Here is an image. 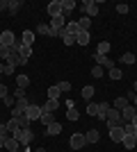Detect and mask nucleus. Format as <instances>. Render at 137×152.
<instances>
[{"instance_id": "nucleus-1", "label": "nucleus", "mask_w": 137, "mask_h": 152, "mask_svg": "<svg viewBox=\"0 0 137 152\" xmlns=\"http://www.w3.org/2000/svg\"><path fill=\"white\" fill-rule=\"evenodd\" d=\"M105 125H107V129H112V127H121L124 123H121V111H117V109H107V114H105Z\"/></svg>"}, {"instance_id": "nucleus-2", "label": "nucleus", "mask_w": 137, "mask_h": 152, "mask_svg": "<svg viewBox=\"0 0 137 152\" xmlns=\"http://www.w3.org/2000/svg\"><path fill=\"white\" fill-rule=\"evenodd\" d=\"M69 145H71V150H82V148L87 145L85 132H76V134H71V139H69Z\"/></svg>"}, {"instance_id": "nucleus-3", "label": "nucleus", "mask_w": 137, "mask_h": 152, "mask_svg": "<svg viewBox=\"0 0 137 152\" xmlns=\"http://www.w3.org/2000/svg\"><path fill=\"white\" fill-rule=\"evenodd\" d=\"M12 136H14L16 141H19L21 145H30V141H32L34 132H32V129H16V132H14Z\"/></svg>"}, {"instance_id": "nucleus-4", "label": "nucleus", "mask_w": 137, "mask_h": 152, "mask_svg": "<svg viewBox=\"0 0 137 152\" xmlns=\"http://www.w3.org/2000/svg\"><path fill=\"white\" fill-rule=\"evenodd\" d=\"M41 114H44V109H41L39 104H34V102H30V107L25 109V116L30 118V123H32V121H39Z\"/></svg>"}, {"instance_id": "nucleus-5", "label": "nucleus", "mask_w": 137, "mask_h": 152, "mask_svg": "<svg viewBox=\"0 0 137 152\" xmlns=\"http://www.w3.org/2000/svg\"><path fill=\"white\" fill-rule=\"evenodd\" d=\"M94 61H96V66H101V68H107V70L114 68V61H112L107 55H96V52H94Z\"/></svg>"}, {"instance_id": "nucleus-6", "label": "nucleus", "mask_w": 137, "mask_h": 152, "mask_svg": "<svg viewBox=\"0 0 137 152\" xmlns=\"http://www.w3.org/2000/svg\"><path fill=\"white\" fill-rule=\"evenodd\" d=\"M14 43H16V37H14V32H12V30H2V34H0V45L14 48Z\"/></svg>"}, {"instance_id": "nucleus-7", "label": "nucleus", "mask_w": 137, "mask_h": 152, "mask_svg": "<svg viewBox=\"0 0 137 152\" xmlns=\"http://www.w3.org/2000/svg\"><path fill=\"white\" fill-rule=\"evenodd\" d=\"M25 64H27V59H23L16 50H12V55H9V59H7V66H9V68H16V66H25Z\"/></svg>"}, {"instance_id": "nucleus-8", "label": "nucleus", "mask_w": 137, "mask_h": 152, "mask_svg": "<svg viewBox=\"0 0 137 152\" xmlns=\"http://www.w3.org/2000/svg\"><path fill=\"white\" fill-rule=\"evenodd\" d=\"M82 9H85L87 18H91V16H96V14H98V2H96V0H85V2H82Z\"/></svg>"}, {"instance_id": "nucleus-9", "label": "nucleus", "mask_w": 137, "mask_h": 152, "mask_svg": "<svg viewBox=\"0 0 137 152\" xmlns=\"http://www.w3.org/2000/svg\"><path fill=\"white\" fill-rule=\"evenodd\" d=\"M135 114H137V107H135V104H128V107L121 111V123H133Z\"/></svg>"}, {"instance_id": "nucleus-10", "label": "nucleus", "mask_w": 137, "mask_h": 152, "mask_svg": "<svg viewBox=\"0 0 137 152\" xmlns=\"http://www.w3.org/2000/svg\"><path fill=\"white\" fill-rule=\"evenodd\" d=\"M46 12L50 14V18L53 16H59V14H62V0H50L48 7H46Z\"/></svg>"}, {"instance_id": "nucleus-11", "label": "nucleus", "mask_w": 137, "mask_h": 152, "mask_svg": "<svg viewBox=\"0 0 137 152\" xmlns=\"http://www.w3.org/2000/svg\"><path fill=\"white\" fill-rule=\"evenodd\" d=\"M64 25H66V18L59 14V16H53L50 18V30H55V32H62L64 30Z\"/></svg>"}, {"instance_id": "nucleus-12", "label": "nucleus", "mask_w": 137, "mask_h": 152, "mask_svg": "<svg viewBox=\"0 0 137 152\" xmlns=\"http://www.w3.org/2000/svg\"><path fill=\"white\" fill-rule=\"evenodd\" d=\"M124 136H126V134H124V125H121V127H112V129H110V139L114 141V143H121Z\"/></svg>"}, {"instance_id": "nucleus-13", "label": "nucleus", "mask_w": 137, "mask_h": 152, "mask_svg": "<svg viewBox=\"0 0 137 152\" xmlns=\"http://www.w3.org/2000/svg\"><path fill=\"white\" fill-rule=\"evenodd\" d=\"M66 34H73V37H78L80 34V27H78V20H66V25H64Z\"/></svg>"}, {"instance_id": "nucleus-14", "label": "nucleus", "mask_w": 137, "mask_h": 152, "mask_svg": "<svg viewBox=\"0 0 137 152\" xmlns=\"http://www.w3.org/2000/svg\"><path fill=\"white\" fill-rule=\"evenodd\" d=\"M76 9V0H62V16H69V14Z\"/></svg>"}, {"instance_id": "nucleus-15", "label": "nucleus", "mask_w": 137, "mask_h": 152, "mask_svg": "<svg viewBox=\"0 0 137 152\" xmlns=\"http://www.w3.org/2000/svg\"><path fill=\"white\" fill-rule=\"evenodd\" d=\"M30 107V100H27V98H19V100H16V104H14L12 109H16V111H21V114H25V109Z\"/></svg>"}, {"instance_id": "nucleus-16", "label": "nucleus", "mask_w": 137, "mask_h": 152, "mask_svg": "<svg viewBox=\"0 0 137 152\" xmlns=\"http://www.w3.org/2000/svg\"><path fill=\"white\" fill-rule=\"evenodd\" d=\"M46 134H48V136H57V134H62V125H59L57 121L50 123V125L46 127Z\"/></svg>"}, {"instance_id": "nucleus-17", "label": "nucleus", "mask_w": 137, "mask_h": 152, "mask_svg": "<svg viewBox=\"0 0 137 152\" xmlns=\"http://www.w3.org/2000/svg\"><path fill=\"white\" fill-rule=\"evenodd\" d=\"M5 148H7V152H19L21 143L14 139V136H9V139H7V143H5Z\"/></svg>"}, {"instance_id": "nucleus-18", "label": "nucleus", "mask_w": 137, "mask_h": 152, "mask_svg": "<svg viewBox=\"0 0 137 152\" xmlns=\"http://www.w3.org/2000/svg\"><path fill=\"white\" fill-rule=\"evenodd\" d=\"M128 104H130V102H128V98H124V95H121V98H117V100H114V107H112V109H117V111H124Z\"/></svg>"}, {"instance_id": "nucleus-19", "label": "nucleus", "mask_w": 137, "mask_h": 152, "mask_svg": "<svg viewBox=\"0 0 137 152\" xmlns=\"http://www.w3.org/2000/svg\"><path fill=\"white\" fill-rule=\"evenodd\" d=\"M57 107H59V100H46V104L41 109H44V111H50V114H55V111H57Z\"/></svg>"}, {"instance_id": "nucleus-20", "label": "nucleus", "mask_w": 137, "mask_h": 152, "mask_svg": "<svg viewBox=\"0 0 137 152\" xmlns=\"http://www.w3.org/2000/svg\"><path fill=\"white\" fill-rule=\"evenodd\" d=\"M85 139H87V143H98L101 134H98V129H89V132H85Z\"/></svg>"}, {"instance_id": "nucleus-21", "label": "nucleus", "mask_w": 137, "mask_h": 152, "mask_svg": "<svg viewBox=\"0 0 137 152\" xmlns=\"http://www.w3.org/2000/svg\"><path fill=\"white\" fill-rule=\"evenodd\" d=\"M16 86H19V89H27V86H30V77L27 75H19L16 77Z\"/></svg>"}, {"instance_id": "nucleus-22", "label": "nucleus", "mask_w": 137, "mask_h": 152, "mask_svg": "<svg viewBox=\"0 0 137 152\" xmlns=\"http://www.w3.org/2000/svg\"><path fill=\"white\" fill-rule=\"evenodd\" d=\"M76 39H78V45H87L91 41V34H89V32H80Z\"/></svg>"}, {"instance_id": "nucleus-23", "label": "nucleus", "mask_w": 137, "mask_h": 152, "mask_svg": "<svg viewBox=\"0 0 137 152\" xmlns=\"http://www.w3.org/2000/svg\"><path fill=\"white\" fill-rule=\"evenodd\" d=\"M89 25H91V18H87V16H82V18L78 20V27H80V32H89Z\"/></svg>"}, {"instance_id": "nucleus-24", "label": "nucleus", "mask_w": 137, "mask_h": 152, "mask_svg": "<svg viewBox=\"0 0 137 152\" xmlns=\"http://www.w3.org/2000/svg\"><path fill=\"white\" fill-rule=\"evenodd\" d=\"M19 55L23 59H30V55H32V45H23L21 43V48H19Z\"/></svg>"}, {"instance_id": "nucleus-25", "label": "nucleus", "mask_w": 137, "mask_h": 152, "mask_svg": "<svg viewBox=\"0 0 137 152\" xmlns=\"http://www.w3.org/2000/svg\"><path fill=\"white\" fill-rule=\"evenodd\" d=\"M21 7H23V2H21V0H9V14H19V9Z\"/></svg>"}, {"instance_id": "nucleus-26", "label": "nucleus", "mask_w": 137, "mask_h": 152, "mask_svg": "<svg viewBox=\"0 0 137 152\" xmlns=\"http://www.w3.org/2000/svg\"><path fill=\"white\" fill-rule=\"evenodd\" d=\"M21 43H23V45H32L34 43V34L30 30H25V32H23V41H21Z\"/></svg>"}, {"instance_id": "nucleus-27", "label": "nucleus", "mask_w": 137, "mask_h": 152, "mask_svg": "<svg viewBox=\"0 0 137 152\" xmlns=\"http://www.w3.org/2000/svg\"><path fill=\"white\" fill-rule=\"evenodd\" d=\"M110 48H112V43L103 41V43H98V48H96V55H107V52H110Z\"/></svg>"}, {"instance_id": "nucleus-28", "label": "nucleus", "mask_w": 137, "mask_h": 152, "mask_svg": "<svg viewBox=\"0 0 137 152\" xmlns=\"http://www.w3.org/2000/svg\"><path fill=\"white\" fill-rule=\"evenodd\" d=\"M39 121L44 123L46 127H48V125H50V123H55V116H53L50 111H44V114H41V118H39Z\"/></svg>"}, {"instance_id": "nucleus-29", "label": "nucleus", "mask_w": 137, "mask_h": 152, "mask_svg": "<svg viewBox=\"0 0 137 152\" xmlns=\"http://www.w3.org/2000/svg\"><path fill=\"white\" fill-rule=\"evenodd\" d=\"M16 121H19V127H21V129H30V118H27L25 114H21Z\"/></svg>"}, {"instance_id": "nucleus-30", "label": "nucleus", "mask_w": 137, "mask_h": 152, "mask_svg": "<svg viewBox=\"0 0 137 152\" xmlns=\"http://www.w3.org/2000/svg\"><path fill=\"white\" fill-rule=\"evenodd\" d=\"M59 93H62V91L57 89V84L50 86V89H48V100H59Z\"/></svg>"}, {"instance_id": "nucleus-31", "label": "nucleus", "mask_w": 137, "mask_h": 152, "mask_svg": "<svg viewBox=\"0 0 137 152\" xmlns=\"http://www.w3.org/2000/svg\"><path fill=\"white\" fill-rule=\"evenodd\" d=\"M121 143H124L126 150H133V148L137 145V143H135V136H124V141H121Z\"/></svg>"}, {"instance_id": "nucleus-32", "label": "nucleus", "mask_w": 137, "mask_h": 152, "mask_svg": "<svg viewBox=\"0 0 137 152\" xmlns=\"http://www.w3.org/2000/svg\"><path fill=\"white\" fill-rule=\"evenodd\" d=\"M62 41H64V45H76V43H78V39L73 37V34H66V30H64V37H62Z\"/></svg>"}, {"instance_id": "nucleus-33", "label": "nucleus", "mask_w": 137, "mask_h": 152, "mask_svg": "<svg viewBox=\"0 0 137 152\" xmlns=\"http://www.w3.org/2000/svg\"><path fill=\"white\" fill-rule=\"evenodd\" d=\"M5 125H7V132H9V134H14L16 129H21V127H19V121H16V118H12V121L5 123Z\"/></svg>"}, {"instance_id": "nucleus-34", "label": "nucleus", "mask_w": 137, "mask_h": 152, "mask_svg": "<svg viewBox=\"0 0 137 152\" xmlns=\"http://www.w3.org/2000/svg\"><path fill=\"white\" fill-rule=\"evenodd\" d=\"M66 118H69V121H78V118H80V114H78V109H76V107H73V109H66Z\"/></svg>"}, {"instance_id": "nucleus-35", "label": "nucleus", "mask_w": 137, "mask_h": 152, "mask_svg": "<svg viewBox=\"0 0 137 152\" xmlns=\"http://www.w3.org/2000/svg\"><path fill=\"white\" fill-rule=\"evenodd\" d=\"M9 55H12V48L0 45V59H2V61H7V59H9Z\"/></svg>"}, {"instance_id": "nucleus-36", "label": "nucleus", "mask_w": 137, "mask_h": 152, "mask_svg": "<svg viewBox=\"0 0 137 152\" xmlns=\"http://www.w3.org/2000/svg\"><path fill=\"white\" fill-rule=\"evenodd\" d=\"M37 34H44V37H50V27L44 25V23H39L37 25Z\"/></svg>"}, {"instance_id": "nucleus-37", "label": "nucleus", "mask_w": 137, "mask_h": 152, "mask_svg": "<svg viewBox=\"0 0 137 152\" xmlns=\"http://www.w3.org/2000/svg\"><path fill=\"white\" fill-rule=\"evenodd\" d=\"M121 61L130 66V64H135V55H133V52H124V55H121Z\"/></svg>"}, {"instance_id": "nucleus-38", "label": "nucleus", "mask_w": 137, "mask_h": 152, "mask_svg": "<svg viewBox=\"0 0 137 152\" xmlns=\"http://www.w3.org/2000/svg\"><path fill=\"white\" fill-rule=\"evenodd\" d=\"M87 114H89V116H96V118H98V102L87 104Z\"/></svg>"}, {"instance_id": "nucleus-39", "label": "nucleus", "mask_w": 137, "mask_h": 152, "mask_svg": "<svg viewBox=\"0 0 137 152\" xmlns=\"http://www.w3.org/2000/svg\"><path fill=\"white\" fill-rule=\"evenodd\" d=\"M82 98H85V100L94 98V86H82Z\"/></svg>"}, {"instance_id": "nucleus-40", "label": "nucleus", "mask_w": 137, "mask_h": 152, "mask_svg": "<svg viewBox=\"0 0 137 152\" xmlns=\"http://www.w3.org/2000/svg\"><path fill=\"white\" fill-rule=\"evenodd\" d=\"M110 80H121V68H117V66H114V68L110 70Z\"/></svg>"}, {"instance_id": "nucleus-41", "label": "nucleus", "mask_w": 137, "mask_h": 152, "mask_svg": "<svg viewBox=\"0 0 137 152\" xmlns=\"http://www.w3.org/2000/svg\"><path fill=\"white\" fill-rule=\"evenodd\" d=\"M2 102H5V107H14V104H16V98H14V95H7V98H2Z\"/></svg>"}, {"instance_id": "nucleus-42", "label": "nucleus", "mask_w": 137, "mask_h": 152, "mask_svg": "<svg viewBox=\"0 0 137 152\" xmlns=\"http://www.w3.org/2000/svg\"><path fill=\"white\" fill-rule=\"evenodd\" d=\"M91 77H103V68H101V66H94V68H91Z\"/></svg>"}, {"instance_id": "nucleus-43", "label": "nucleus", "mask_w": 137, "mask_h": 152, "mask_svg": "<svg viewBox=\"0 0 137 152\" xmlns=\"http://www.w3.org/2000/svg\"><path fill=\"white\" fill-rule=\"evenodd\" d=\"M14 98H16V100H19V98H25V89H19V86H16V89H14Z\"/></svg>"}, {"instance_id": "nucleus-44", "label": "nucleus", "mask_w": 137, "mask_h": 152, "mask_svg": "<svg viewBox=\"0 0 137 152\" xmlns=\"http://www.w3.org/2000/svg\"><path fill=\"white\" fill-rule=\"evenodd\" d=\"M57 89L62 91V93H64V91H71V84H69V82H59V84H57Z\"/></svg>"}, {"instance_id": "nucleus-45", "label": "nucleus", "mask_w": 137, "mask_h": 152, "mask_svg": "<svg viewBox=\"0 0 137 152\" xmlns=\"http://www.w3.org/2000/svg\"><path fill=\"white\" fill-rule=\"evenodd\" d=\"M128 9H130V7L126 5V2H121V5H117V12H119V14H128Z\"/></svg>"}, {"instance_id": "nucleus-46", "label": "nucleus", "mask_w": 137, "mask_h": 152, "mask_svg": "<svg viewBox=\"0 0 137 152\" xmlns=\"http://www.w3.org/2000/svg\"><path fill=\"white\" fill-rule=\"evenodd\" d=\"M9 95V91H7V86L5 84H0V98H7Z\"/></svg>"}, {"instance_id": "nucleus-47", "label": "nucleus", "mask_w": 137, "mask_h": 152, "mask_svg": "<svg viewBox=\"0 0 137 152\" xmlns=\"http://www.w3.org/2000/svg\"><path fill=\"white\" fill-rule=\"evenodd\" d=\"M5 9H9V0H0V12H5Z\"/></svg>"}, {"instance_id": "nucleus-48", "label": "nucleus", "mask_w": 137, "mask_h": 152, "mask_svg": "<svg viewBox=\"0 0 137 152\" xmlns=\"http://www.w3.org/2000/svg\"><path fill=\"white\" fill-rule=\"evenodd\" d=\"M7 139H9V136H7V134H0V148H5Z\"/></svg>"}, {"instance_id": "nucleus-49", "label": "nucleus", "mask_w": 137, "mask_h": 152, "mask_svg": "<svg viewBox=\"0 0 137 152\" xmlns=\"http://www.w3.org/2000/svg\"><path fill=\"white\" fill-rule=\"evenodd\" d=\"M135 95H137L135 91H128V93H126V98H128V102H133V98H135Z\"/></svg>"}, {"instance_id": "nucleus-50", "label": "nucleus", "mask_w": 137, "mask_h": 152, "mask_svg": "<svg viewBox=\"0 0 137 152\" xmlns=\"http://www.w3.org/2000/svg\"><path fill=\"white\" fill-rule=\"evenodd\" d=\"M73 107H76V102H73V100H69V98H66V109H73Z\"/></svg>"}, {"instance_id": "nucleus-51", "label": "nucleus", "mask_w": 137, "mask_h": 152, "mask_svg": "<svg viewBox=\"0 0 137 152\" xmlns=\"http://www.w3.org/2000/svg\"><path fill=\"white\" fill-rule=\"evenodd\" d=\"M0 134H9L7 132V125H2V123H0Z\"/></svg>"}, {"instance_id": "nucleus-52", "label": "nucleus", "mask_w": 137, "mask_h": 152, "mask_svg": "<svg viewBox=\"0 0 137 152\" xmlns=\"http://www.w3.org/2000/svg\"><path fill=\"white\" fill-rule=\"evenodd\" d=\"M5 70H7V64H0V75H2Z\"/></svg>"}, {"instance_id": "nucleus-53", "label": "nucleus", "mask_w": 137, "mask_h": 152, "mask_svg": "<svg viewBox=\"0 0 137 152\" xmlns=\"http://www.w3.org/2000/svg\"><path fill=\"white\" fill-rule=\"evenodd\" d=\"M133 125H135V129H137V114H135V118H133Z\"/></svg>"}, {"instance_id": "nucleus-54", "label": "nucleus", "mask_w": 137, "mask_h": 152, "mask_svg": "<svg viewBox=\"0 0 137 152\" xmlns=\"http://www.w3.org/2000/svg\"><path fill=\"white\" fill-rule=\"evenodd\" d=\"M34 152H46V150H44V148H39V150H34Z\"/></svg>"}, {"instance_id": "nucleus-55", "label": "nucleus", "mask_w": 137, "mask_h": 152, "mask_svg": "<svg viewBox=\"0 0 137 152\" xmlns=\"http://www.w3.org/2000/svg\"><path fill=\"white\" fill-rule=\"evenodd\" d=\"M133 91H135V93H137V80H135V89H133Z\"/></svg>"}, {"instance_id": "nucleus-56", "label": "nucleus", "mask_w": 137, "mask_h": 152, "mask_svg": "<svg viewBox=\"0 0 137 152\" xmlns=\"http://www.w3.org/2000/svg\"><path fill=\"white\" fill-rule=\"evenodd\" d=\"M133 136H135V143H137V132H135V134H133Z\"/></svg>"}]
</instances>
